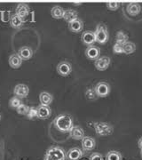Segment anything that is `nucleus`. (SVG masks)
<instances>
[{"mask_svg":"<svg viewBox=\"0 0 142 160\" xmlns=\"http://www.w3.org/2000/svg\"><path fill=\"white\" fill-rule=\"evenodd\" d=\"M21 104H22V102H21L20 98L16 97V96L12 98L11 100H10V102H9L10 107H11V108H13V109H17Z\"/></svg>","mask_w":142,"mask_h":160,"instance_id":"nucleus-29","label":"nucleus"},{"mask_svg":"<svg viewBox=\"0 0 142 160\" xmlns=\"http://www.w3.org/2000/svg\"><path fill=\"white\" fill-rule=\"evenodd\" d=\"M107 160H122V155L118 151L115 150H111L108 151L106 157Z\"/></svg>","mask_w":142,"mask_h":160,"instance_id":"nucleus-26","label":"nucleus"},{"mask_svg":"<svg viewBox=\"0 0 142 160\" xmlns=\"http://www.w3.org/2000/svg\"><path fill=\"white\" fill-rule=\"evenodd\" d=\"M72 71V66L68 62H61L57 66V72L61 77H68Z\"/></svg>","mask_w":142,"mask_h":160,"instance_id":"nucleus-6","label":"nucleus"},{"mask_svg":"<svg viewBox=\"0 0 142 160\" xmlns=\"http://www.w3.org/2000/svg\"><path fill=\"white\" fill-rule=\"evenodd\" d=\"M100 50L99 47L94 46H88L85 50V55L86 57L92 61H96L97 59L100 58Z\"/></svg>","mask_w":142,"mask_h":160,"instance_id":"nucleus-12","label":"nucleus"},{"mask_svg":"<svg viewBox=\"0 0 142 160\" xmlns=\"http://www.w3.org/2000/svg\"><path fill=\"white\" fill-rule=\"evenodd\" d=\"M63 19L67 22H71L75 20L78 19V13L77 12L72 10V9H67L64 10V14H63Z\"/></svg>","mask_w":142,"mask_h":160,"instance_id":"nucleus-18","label":"nucleus"},{"mask_svg":"<svg viewBox=\"0 0 142 160\" xmlns=\"http://www.w3.org/2000/svg\"><path fill=\"white\" fill-rule=\"evenodd\" d=\"M85 96L88 100H91V101H94L96 100L98 96H97L96 92H95V89L94 88H91V87H89L86 92H85Z\"/></svg>","mask_w":142,"mask_h":160,"instance_id":"nucleus-27","label":"nucleus"},{"mask_svg":"<svg viewBox=\"0 0 142 160\" xmlns=\"http://www.w3.org/2000/svg\"><path fill=\"white\" fill-rule=\"evenodd\" d=\"M22 60L18 55V53L12 54L11 56L9 57V65L11 66L12 69L20 68L22 66Z\"/></svg>","mask_w":142,"mask_h":160,"instance_id":"nucleus-21","label":"nucleus"},{"mask_svg":"<svg viewBox=\"0 0 142 160\" xmlns=\"http://www.w3.org/2000/svg\"><path fill=\"white\" fill-rule=\"evenodd\" d=\"M29 108H30V107L27 106L26 104L22 103V104L18 107L17 109H16V111H17L18 114L20 115H28V111H29Z\"/></svg>","mask_w":142,"mask_h":160,"instance_id":"nucleus-28","label":"nucleus"},{"mask_svg":"<svg viewBox=\"0 0 142 160\" xmlns=\"http://www.w3.org/2000/svg\"><path fill=\"white\" fill-rule=\"evenodd\" d=\"M82 42L85 44V46H93V44L96 42L94 32L93 31H90V30L85 31L82 34Z\"/></svg>","mask_w":142,"mask_h":160,"instance_id":"nucleus-11","label":"nucleus"},{"mask_svg":"<svg viewBox=\"0 0 142 160\" xmlns=\"http://www.w3.org/2000/svg\"><path fill=\"white\" fill-rule=\"evenodd\" d=\"M14 95L18 98H25L27 97L29 93V88L28 86L24 84H19L14 87Z\"/></svg>","mask_w":142,"mask_h":160,"instance_id":"nucleus-9","label":"nucleus"},{"mask_svg":"<svg viewBox=\"0 0 142 160\" xmlns=\"http://www.w3.org/2000/svg\"><path fill=\"white\" fill-rule=\"evenodd\" d=\"M109 64H110V58L108 57V56L100 57L99 59H97L95 61V63H94L97 70H100V71L106 70L109 67Z\"/></svg>","mask_w":142,"mask_h":160,"instance_id":"nucleus-8","label":"nucleus"},{"mask_svg":"<svg viewBox=\"0 0 142 160\" xmlns=\"http://www.w3.org/2000/svg\"><path fill=\"white\" fill-rule=\"evenodd\" d=\"M27 117H28V119L30 120L34 119L36 118H37V108H35V107H30V108H29V111H28V115H27Z\"/></svg>","mask_w":142,"mask_h":160,"instance_id":"nucleus-31","label":"nucleus"},{"mask_svg":"<svg viewBox=\"0 0 142 160\" xmlns=\"http://www.w3.org/2000/svg\"><path fill=\"white\" fill-rule=\"evenodd\" d=\"M0 14H1L2 22H7L8 21L10 22V19H11V12H10V11H1Z\"/></svg>","mask_w":142,"mask_h":160,"instance_id":"nucleus-30","label":"nucleus"},{"mask_svg":"<svg viewBox=\"0 0 142 160\" xmlns=\"http://www.w3.org/2000/svg\"><path fill=\"white\" fill-rule=\"evenodd\" d=\"M10 24L13 29H21L24 24V22L22 20V18H20L16 14H13L10 19Z\"/></svg>","mask_w":142,"mask_h":160,"instance_id":"nucleus-22","label":"nucleus"},{"mask_svg":"<svg viewBox=\"0 0 142 160\" xmlns=\"http://www.w3.org/2000/svg\"><path fill=\"white\" fill-rule=\"evenodd\" d=\"M113 51L114 52L116 53V54L123 53V45L117 43V42H115V44L113 46Z\"/></svg>","mask_w":142,"mask_h":160,"instance_id":"nucleus-32","label":"nucleus"},{"mask_svg":"<svg viewBox=\"0 0 142 160\" xmlns=\"http://www.w3.org/2000/svg\"><path fill=\"white\" fill-rule=\"evenodd\" d=\"M96 142L92 137L85 136L82 139V148L85 151H91L95 148Z\"/></svg>","mask_w":142,"mask_h":160,"instance_id":"nucleus-13","label":"nucleus"},{"mask_svg":"<svg viewBox=\"0 0 142 160\" xmlns=\"http://www.w3.org/2000/svg\"><path fill=\"white\" fill-rule=\"evenodd\" d=\"M94 89H95L98 97H107L110 92V86L107 82H103V81L99 82L95 86Z\"/></svg>","mask_w":142,"mask_h":160,"instance_id":"nucleus-5","label":"nucleus"},{"mask_svg":"<svg viewBox=\"0 0 142 160\" xmlns=\"http://www.w3.org/2000/svg\"><path fill=\"white\" fill-rule=\"evenodd\" d=\"M93 127L98 135L100 136H108L113 134L114 127L110 124L106 122H94Z\"/></svg>","mask_w":142,"mask_h":160,"instance_id":"nucleus-3","label":"nucleus"},{"mask_svg":"<svg viewBox=\"0 0 142 160\" xmlns=\"http://www.w3.org/2000/svg\"><path fill=\"white\" fill-rule=\"evenodd\" d=\"M0 119H1V115H0Z\"/></svg>","mask_w":142,"mask_h":160,"instance_id":"nucleus-37","label":"nucleus"},{"mask_svg":"<svg viewBox=\"0 0 142 160\" xmlns=\"http://www.w3.org/2000/svg\"><path fill=\"white\" fill-rule=\"evenodd\" d=\"M140 155H141V158H142V149H141V151H140Z\"/></svg>","mask_w":142,"mask_h":160,"instance_id":"nucleus-36","label":"nucleus"},{"mask_svg":"<svg viewBox=\"0 0 142 160\" xmlns=\"http://www.w3.org/2000/svg\"><path fill=\"white\" fill-rule=\"evenodd\" d=\"M138 146H139L140 149H142V137L140 138V140H139V142H138Z\"/></svg>","mask_w":142,"mask_h":160,"instance_id":"nucleus-35","label":"nucleus"},{"mask_svg":"<svg viewBox=\"0 0 142 160\" xmlns=\"http://www.w3.org/2000/svg\"><path fill=\"white\" fill-rule=\"evenodd\" d=\"M33 50L29 46H22L19 49L18 51V55L21 57L22 61H28L30 58L33 56Z\"/></svg>","mask_w":142,"mask_h":160,"instance_id":"nucleus-14","label":"nucleus"},{"mask_svg":"<svg viewBox=\"0 0 142 160\" xmlns=\"http://www.w3.org/2000/svg\"><path fill=\"white\" fill-rule=\"evenodd\" d=\"M96 42L100 44H105L108 40V30L104 23H99L94 31Z\"/></svg>","mask_w":142,"mask_h":160,"instance_id":"nucleus-4","label":"nucleus"},{"mask_svg":"<svg viewBox=\"0 0 142 160\" xmlns=\"http://www.w3.org/2000/svg\"><path fill=\"white\" fill-rule=\"evenodd\" d=\"M52 100H53L52 95L47 92H42L39 94L40 103L43 106H48L49 107V105L52 102Z\"/></svg>","mask_w":142,"mask_h":160,"instance_id":"nucleus-19","label":"nucleus"},{"mask_svg":"<svg viewBox=\"0 0 142 160\" xmlns=\"http://www.w3.org/2000/svg\"><path fill=\"white\" fill-rule=\"evenodd\" d=\"M84 152L79 148H72L66 153V159L68 160H79L83 158Z\"/></svg>","mask_w":142,"mask_h":160,"instance_id":"nucleus-10","label":"nucleus"},{"mask_svg":"<svg viewBox=\"0 0 142 160\" xmlns=\"http://www.w3.org/2000/svg\"><path fill=\"white\" fill-rule=\"evenodd\" d=\"M37 118L39 119H47L50 118L51 115V110L48 106H43L40 105L37 108Z\"/></svg>","mask_w":142,"mask_h":160,"instance_id":"nucleus-15","label":"nucleus"},{"mask_svg":"<svg viewBox=\"0 0 142 160\" xmlns=\"http://www.w3.org/2000/svg\"><path fill=\"white\" fill-rule=\"evenodd\" d=\"M136 51V45L132 42H126L123 45V53L125 54H131Z\"/></svg>","mask_w":142,"mask_h":160,"instance_id":"nucleus-24","label":"nucleus"},{"mask_svg":"<svg viewBox=\"0 0 142 160\" xmlns=\"http://www.w3.org/2000/svg\"><path fill=\"white\" fill-rule=\"evenodd\" d=\"M51 14L54 19H62L63 14H64V9L61 6H53L51 10Z\"/></svg>","mask_w":142,"mask_h":160,"instance_id":"nucleus-23","label":"nucleus"},{"mask_svg":"<svg viewBox=\"0 0 142 160\" xmlns=\"http://www.w3.org/2000/svg\"><path fill=\"white\" fill-rule=\"evenodd\" d=\"M119 6L120 4L117 2H108V3H107V8L111 10V11H115V10L118 9Z\"/></svg>","mask_w":142,"mask_h":160,"instance_id":"nucleus-33","label":"nucleus"},{"mask_svg":"<svg viewBox=\"0 0 142 160\" xmlns=\"http://www.w3.org/2000/svg\"><path fill=\"white\" fill-rule=\"evenodd\" d=\"M44 160H66V152L58 146H52L46 150Z\"/></svg>","mask_w":142,"mask_h":160,"instance_id":"nucleus-2","label":"nucleus"},{"mask_svg":"<svg viewBox=\"0 0 142 160\" xmlns=\"http://www.w3.org/2000/svg\"><path fill=\"white\" fill-rule=\"evenodd\" d=\"M69 132H70V137L74 140H76V141H78V140L82 141V139L85 137V131L79 126H73V128Z\"/></svg>","mask_w":142,"mask_h":160,"instance_id":"nucleus-17","label":"nucleus"},{"mask_svg":"<svg viewBox=\"0 0 142 160\" xmlns=\"http://www.w3.org/2000/svg\"><path fill=\"white\" fill-rule=\"evenodd\" d=\"M89 160H103V157L101 154H100L98 152H95V153H92L90 156Z\"/></svg>","mask_w":142,"mask_h":160,"instance_id":"nucleus-34","label":"nucleus"},{"mask_svg":"<svg viewBox=\"0 0 142 160\" xmlns=\"http://www.w3.org/2000/svg\"><path fill=\"white\" fill-rule=\"evenodd\" d=\"M127 12L131 15V16H135L138 15L140 11H141V6L140 4L138 3H130L128 6H127Z\"/></svg>","mask_w":142,"mask_h":160,"instance_id":"nucleus-20","label":"nucleus"},{"mask_svg":"<svg viewBox=\"0 0 142 160\" xmlns=\"http://www.w3.org/2000/svg\"><path fill=\"white\" fill-rule=\"evenodd\" d=\"M128 39H129V36L126 34L125 31L120 30V31H118L116 33L115 42H117L119 44H122V45H125L126 42H128Z\"/></svg>","mask_w":142,"mask_h":160,"instance_id":"nucleus-25","label":"nucleus"},{"mask_svg":"<svg viewBox=\"0 0 142 160\" xmlns=\"http://www.w3.org/2000/svg\"><path fill=\"white\" fill-rule=\"evenodd\" d=\"M54 126L61 132H68L73 128V118L68 114H61L54 119Z\"/></svg>","mask_w":142,"mask_h":160,"instance_id":"nucleus-1","label":"nucleus"},{"mask_svg":"<svg viewBox=\"0 0 142 160\" xmlns=\"http://www.w3.org/2000/svg\"><path fill=\"white\" fill-rule=\"evenodd\" d=\"M68 29L73 33H79L84 29V22L82 20L76 19L73 22L68 23Z\"/></svg>","mask_w":142,"mask_h":160,"instance_id":"nucleus-16","label":"nucleus"},{"mask_svg":"<svg viewBox=\"0 0 142 160\" xmlns=\"http://www.w3.org/2000/svg\"><path fill=\"white\" fill-rule=\"evenodd\" d=\"M29 12H30V8L27 4H19L16 7L15 14L20 18H22V20L25 22L27 21L26 18L28 17V15L29 14Z\"/></svg>","mask_w":142,"mask_h":160,"instance_id":"nucleus-7","label":"nucleus"}]
</instances>
